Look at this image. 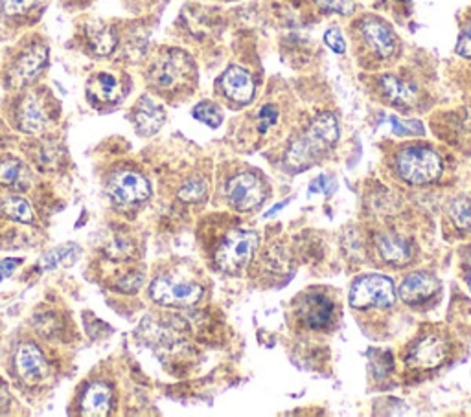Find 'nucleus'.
I'll use <instances>...</instances> for the list:
<instances>
[{
  "mask_svg": "<svg viewBox=\"0 0 471 417\" xmlns=\"http://www.w3.org/2000/svg\"><path fill=\"white\" fill-rule=\"evenodd\" d=\"M400 177L409 184H429L442 173V160L433 149L424 146H411L400 151L396 158Z\"/></svg>",
  "mask_w": 471,
  "mask_h": 417,
  "instance_id": "f257e3e1",
  "label": "nucleus"
},
{
  "mask_svg": "<svg viewBox=\"0 0 471 417\" xmlns=\"http://www.w3.org/2000/svg\"><path fill=\"white\" fill-rule=\"evenodd\" d=\"M260 243V238L253 230H232L219 243L215 250V263L227 274H240Z\"/></svg>",
  "mask_w": 471,
  "mask_h": 417,
  "instance_id": "f03ea898",
  "label": "nucleus"
},
{
  "mask_svg": "<svg viewBox=\"0 0 471 417\" xmlns=\"http://www.w3.org/2000/svg\"><path fill=\"white\" fill-rule=\"evenodd\" d=\"M396 300L394 283L382 274H368L354 281L350 288V305L354 309L391 307Z\"/></svg>",
  "mask_w": 471,
  "mask_h": 417,
  "instance_id": "7ed1b4c3",
  "label": "nucleus"
},
{
  "mask_svg": "<svg viewBox=\"0 0 471 417\" xmlns=\"http://www.w3.org/2000/svg\"><path fill=\"white\" fill-rule=\"evenodd\" d=\"M149 76L156 88L177 90L194 76V63L184 52L170 50L156 59Z\"/></svg>",
  "mask_w": 471,
  "mask_h": 417,
  "instance_id": "20e7f679",
  "label": "nucleus"
},
{
  "mask_svg": "<svg viewBox=\"0 0 471 417\" xmlns=\"http://www.w3.org/2000/svg\"><path fill=\"white\" fill-rule=\"evenodd\" d=\"M149 295L153 302L166 307H190L201 300L203 288L194 281L159 276L151 283Z\"/></svg>",
  "mask_w": 471,
  "mask_h": 417,
  "instance_id": "39448f33",
  "label": "nucleus"
},
{
  "mask_svg": "<svg viewBox=\"0 0 471 417\" xmlns=\"http://www.w3.org/2000/svg\"><path fill=\"white\" fill-rule=\"evenodd\" d=\"M225 196L229 204L238 212H250L264 203L265 188L257 175L238 173L227 182Z\"/></svg>",
  "mask_w": 471,
  "mask_h": 417,
  "instance_id": "423d86ee",
  "label": "nucleus"
},
{
  "mask_svg": "<svg viewBox=\"0 0 471 417\" xmlns=\"http://www.w3.org/2000/svg\"><path fill=\"white\" fill-rule=\"evenodd\" d=\"M109 196L116 204L122 206H131L137 203H142L149 197L151 189L146 177H142L137 171H120L116 173L109 182Z\"/></svg>",
  "mask_w": 471,
  "mask_h": 417,
  "instance_id": "0eeeda50",
  "label": "nucleus"
},
{
  "mask_svg": "<svg viewBox=\"0 0 471 417\" xmlns=\"http://www.w3.org/2000/svg\"><path fill=\"white\" fill-rule=\"evenodd\" d=\"M450 355V346L441 335H427L411 346L405 363L413 370H433L441 366Z\"/></svg>",
  "mask_w": 471,
  "mask_h": 417,
  "instance_id": "6e6552de",
  "label": "nucleus"
},
{
  "mask_svg": "<svg viewBox=\"0 0 471 417\" xmlns=\"http://www.w3.org/2000/svg\"><path fill=\"white\" fill-rule=\"evenodd\" d=\"M48 50L43 45H34L26 48L13 63V67L8 74V85L13 88H21L34 81L46 65Z\"/></svg>",
  "mask_w": 471,
  "mask_h": 417,
  "instance_id": "1a4fd4ad",
  "label": "nucleus"
},
{
  "mask_svg": "<svg viewBox=\"0 0 471 417\" xmlns=\"http://www.w3.org/2000/svg\"><path fill=\"white\" fill-rule=\"evenodd\" d=\"M304 144L309 147L313 156H319L328 151L339 138V125L337 118L332 113H321L311 120L307 131L300 137Z\"/></svg>",
  "mask_w": 471,
  "mask_h": 417,
  "instance_id": "9d476101",
  "label": "nucleus"
},
{
  "mask_svg": "<svg viewBox=\"0 0 471 417\" xmlns=\"http://www.w3.org/2000/svg\"><path fill=\"white\" fill-rule=\"evenodd\" d=\"M361 34L365 43L370 46L374 54H378L382 59H391L398 52V38L394 36L392 28L382 19H366L361 24Z\"/></svg>",
  "mask_w": 471,
  "mask_h": 417,
  "instance_id": "9b49d317",
  "label": "nucleus"
},
{
  "mask_svg": "<svg viewBox=\"0 0 471 417\" xmlns=\"http://www.w3.org/2000/svg\"><path fill=\"white\" fill-rule=\"evenodd\" d=\"M223 94L229 100L240 105H247L255 98V79L245 69L231 67L219 79Z\"/></svg>",
  "mask_w": 471,
  "mask_h": 417,
  "instance_id": "f8f14e48",
  "label": "nucleus"
},
{
  "mask_svg": "<svg viewBox=\"0 0 471 417\" xmlns=\"http://www.w3.org/2000/svg\"><path fill=\"white\" fill-rule=\"evenodd\" d=\"M17 123H19L21 131L29 133V135H38V133L46 129L48 123H50V114H48L46 107L43 105L39 96H36V94L26 96L22 104L19 105Z\"/></svg>",
  "mask_w": 471,
  "mask_h": 417,
  "instance_id": "ddd939ff",
  "label": "nucleus"
},
{
  "mask_svg": "<svg viewBox=\"0 0 471 417\" xmlns=\"http://www.w3.org/2000/svg\"><path fill=\"white\" fill-rule=\"evenodd\" d=\"M436 291H438V281L434 276L427 272H416V274H411L400 285L398 295L401 302L415 307V305L425 304L429 298L434 296Z\"/></svg>",
  "mask_w": 471,
  "mask_h": 417,
  "instance_id": "4468645a",
  "label": "nucleus"
},
{
  "mask_svg": "<svg viewBox=\"0 0 471 417\" xmlns=\"http://www.w3.org/2000/svg\"><path fill=\"white\" fill-rule=\"evenodd\" d=\"M15 364H17V371L21 379L31 384L43 380L48 373V364H46L43 351L34 344H24L19 347Z\"/></svg>",
  "mask_w": 471,
  "mask_h": 417,
  "instance_id": "2eb2a0df",
  "label": "nucleus"
},
{
  "mask_svg": "<svg viewBox=\"0 0 471 417\" xmlns=\"http://www.w3.org/2000/svg\"><path fill=\"white\" fill-rule=\"evenodd\" d=\"M299 314L307 328L324 329L332 322L333 304L324 295H307L299 307Z\"/></svg>",
  "mask_w": 471,
  "mask_h": 417,
  "instance_id": "dca6fc26",
  "label": "nucleus"
},
{
  "mask_svg": "<svg viewBox=\"0 0 471 417\" xmlns=\"http://www.w3.org/2000/svg\"><path fill=\"white\" fill-rule=\"evenodd\" d=\"M164 120H166L164 109L161 105H156L151 98H146V96L137 104L133 111L135 127L142 137H151L155 133H159V129L164 125Z\"/></svg>",
  "mask_w": 471,
  "mask_h": 417,
  "instance_id": "f3484780",
  "label": "nucleus"
},
{
  "mask_svg": "<svg viewBox=\"0 0 471 417\" xmlns=\"http://www.w3.org/2000/svg\"><path fill=\"white\" fill-rule=\"evenodd\" d=\"M380 90L387 102L398 107H413L418 102V88L392 74L380 79Z\"/></svg>",
  "mask_w": 471,
  "mask_h": 417,
  "instance_id": "a211bd4d",
  "label": "nucleus"
},
{
  "mask_svg": "<svg viewBox=\"0 0 471 417\" xmlns=\"http://www.w3.org/2000/svg\"><path fill=\"white\" fill-rule=\"evenodd\" d=\"M375 246H378L382 258L392 265L409 263L411 255H413L411 245L407 243L403 238L394 236V234H380L378 239H375Z\"/></svg>",
  "mask_w": 471,
  "mask_h": 417,
  "instance_id": "6ab92c4d",
  "label": "nucleus"
},
{
  "mask_svg": "<svg viewBox=\"0 0 471 417\" xmlns=\"http://www.w3.org/2000/svg\"><path fill=\"white\" fill-rule=\"evenodd\" d=\"M113 404V392L105 382H92L81 401L83 415H107Z\"/></svg>",
  "mask_w": 471,
  "mask_h": 417,
  "instance_id": "aec40b11",
  "label": "nucleus"
},
{
  "mask_svg": "<svg viewBox=\"0 0 471 417\" xmlns=\"http://www.w3.org/2000/svg\"><path fill=\"white\" fill-rule=\"evenodd\" d=\"M88 90L102 102H116L120 98V81L109 72H100L92 78Z\"/></svg>",
  "mask_w": 471,
  "mask_h": 417,
  "instance_id": "412c9836",
  "label": "nucleus"
},
{
  "mask_svg": "<svg viewBox=\"0 0 471 417\" xmlns=\"http://www.w3.org/2000/svg\"><path fill=\"white\" fill-rule=\"evenodd\" d=\"M87 39H88L92 54H97L100 57L109 55L116 46V36L113 34V29L102 24L90 26L87 29Z\"/></svg>",
  "mask_w": 471,
  "mask_h": 417,
  "instance_id": "4be33fe9",
  "label": "nucleus"
},
{
  "mask_svg": "<svg viewBox=\"0 0 471 417\" xmlns=\"http://www.w3.org/2000/svg\"><path fill=\"white\" fill-rule=\"evenodd\" d=\"M451 221L458 230L471 232V197H458L450 206Z\"/></svg>",
  "mask_w": 471,
  "mask_h": 417,
  "instance_id": "5701e85b",
  "label": "nucleus"
},
{
  "mask_svg": "<svg viewBox=\"0 0 471 417\" xmlns=\"http://www.w3.org/2000/svg\"><path fill=\"white\" fill-rule=\"evenodd\" d=\"M0 210H3V213L6 217H10V219H13L17 222L29 224L31 221H34V212H31L29 204L24 199H21V197H10V199H6L4 204H3V208H0Z\"/></svg>",
  "mask_w": 471,
  "mask_h": 417,
  "instance_id": "b1692460",
  "label": "nucleus"
},
{
  "mask_svg": "<svg viewBox=\"0 0 471 417\" xmlns=\"http://www.w3.org/2000/svg\"><path fill=\"white\" fill-rule=\"evenodd\" d=\"M208 196L206 182L201 179H192L188 180L181 189H179V199L184 203H203Z\"/></svg>",
  "mask_w": 471,
  "mask_h": 417,
  "instance_id": "393cba45",
  "label": "nucleus"
},
{
  "mask_svg": "<svg viewBox=\"0 0 471 417\" xmlns=\"http://www.w3.org/2000/svg\"><path fill=\"white\" fill-rule=\"evenodd\" d=\"M194 118L206 123L208 127H212V129H215V127L222 125L223 121V113L222 109H219L215 104L212 102H201L194 107Z\"/></svg>",
  "mask_w": 471,
  "mask_h": 417,
  "instance_id": "a878e982",
  "label": "nucleus"
},
{
  "mask_svg": "<svg viewBox=\"0 0 471 417\" xmlns=\"http://www.w3.org/2000/svg\"><path fill=\"white\" fill-rule=\"evenodd\" d=\"M24 179V168L15 158H6L0 163V184L4 186H19Z\"/></svg>",
  "mask_w": 471,
  "mask_h": 417,
  "instance_id": "bb28decb",
  "label": "nucleus"
},
{
  "mask_svg": "<svg viewBox=\"0 0 471 417\" xmlns=\"http://www.w3.org/2000/svg\"><path fill=\"white\" fill-rule=\"evenodd\" d=\"M74 246L76 245H63V246H57L54 248L52 252H48L45 258L41 260L39 267L41 269H52L55 265H59L61 262H67L69 260V255L74 252Z\"/></svg>",
  "mask_w": 471,
  "mask_h": 417,
  "instance_id": "cd10ccee",
  "label": "nucleus"
},
{
  "mask_svg": "<svg viewBox=\"0 0 471 417\" xmlns=\"http://www.w3.org/2000/svg\"><path fill=\"white\" fill-rule=\"evenodd\" d=\"M391 125H392V131L396 135H405V137H418V135H424V125L416 120H407V121H401L398 118H391L389 120Z\"/></svg>",
  "mask_w": 471,
  "mask_h": 417,
  "instance_id": "c85d7f7f",
  "label": "nucleus"
},
{
  "mask_svg": "<svg viewBox=\"0 0 471 417\" xmlns=\"http://www.w3.org/2000/svg\"><path fill=\"white\" fill-rule=\"evenodd\" d=\"M317 6L328 13L339 15H350L354 12L352 0H315Z\"/></svg>",
  "mask_w": 471,
  "mask_h": 417,
  "instance_id": "c756f323",
  "label": "nucleus"
},
{
  "mask_svg": "<svg viewBox=\"0 0 471 417\" xmlns=\"http://www.w3.org/2000/svg\"><path fill=\"white\" fill-rule=\"evenodd\" d=\"M43 0H6V12L10 15H22L29 10L38 8Z\"/></svg>",
  "mask_w": 471,
  "mask_h": 417,
  "instance_id": "7c9ffc66",
  "label": "nucleus"
},
{
  "mask_svg": "<svg viewBox=\"0 0 471 417\" xmlns=\"http://www.w3.org/2000/svg\"><path fill=\"white\" fill-rule=\"evenodd\" d=\"M324 43L335 54H344V52H347V43H344V38H342V34H341V31L337 28H332V29L326 31V34H324Z\"/></svg>",
  "mask_w": 471,
  "mask_h": 417,
  "instance_id": "2f4dec72",
  "label": "nucleus"
},
{
  "mask_svg": "<svg viewBox=\"0 0 471 417\" xmlns=\"http://www.w3.org/2000/svg\"><path fill=\"white\" fill-rule=\"evenodd\" d=\"M276 120H278V111H276V107H273V105H264L262 111H260V114H258V129H260V133H262V135L267 133V129H269L271 125L276 123Z\"/></svg>",
  "mask_w": 471,
  "mask_h": 417,
  "instance_id": "473e14b6",
  "label": "nucleus"
},
{
  "mask_svg": "<svg viewBox=\"0 0 471 417\" xmlns=\"http://www.w3.org/2000/svg\"><path fill=\"white\" fill-rule=\"evenodd\" d=\"M457 54L460 57H467V59L471 57V24L464 28V31L457 41Z\"/></svg>",
  "mask_w": 471,
  "mask_h": 417,
  "instance_id": "72a5a7b5",
  "label": "nucleus"
},
{
  "mask_svg": "<svg viewBox=\"0 0 471 417\" xmlns=\"http://www.w3.org/2000/svg\"><path fill=\"white\" fill-rule=\"evenodd\" d=\"M333 186H335V184H333V180H332L330 177L321 175V177H317L315 180L311 182L309 191H311V194H315V191H319V194H326V196H330L332 191H333Z\"/></svg>",
  "mask_w": 471,
  "mask_h": 417,
  "instance_id": "f704fd0d",
  "label": "nucleus"
},
{
  "mask_svg": "<svg viewBox=\"0 0 471 417\" xmlns=\"http://www.w3.org/2000/svg\"><path fill=\"white\" fill-rule=\"evenodd\" d=\"M130 252H131L130 243L122 238H116L109 246V254L113 255V258H123V255H128Z\"/></svg>",
  "mask_w": 471,
  "mask_h": 417,
  "instance_id": "c9c22d12",
  "label": "nucleus"
},
{
  "mask_svg": "<svg viewBox=\"0 0 471 417\" xmlns=\"http://www.w3.org/2000/svg\"><path fill=\"white\" fill-rule=\"evenodd\" d=\"M21 263H22L21 258H10V260L0 262V281H4L8 276H12V272L17 271Z\"/></svg>",
  "mask_w": 471,
  "mask_h": 417,
  "instance_id": "e433bc0d",
  "label": "nucleus"
},
{
  "mask_svg": "<svg viewBox=\"0 0 471 417\" xmlns=\"http://www.w3.org/2000/svg\"><path fill=\"white\" fill-rule=\"evenodd\" d=\"M140 285H142V274H130L128 278L120 281V287L123 288V293L137 291Z\"/></svg>",
  "mask_w": 471,
  "mask_h": 417,
  "instance_id": "4c0bfd02",
  "label": "nucleus"
},
{
  "mask_svg": "<svg viewBox=\"0 0 471 417\" xmlns=\"http://www.w3.org/2000/svg\"><path fill=\"white\" fill-rule=\"evenodd\" d=\"M467 285H469V291H471V271L467 272Z\"/></svg>",
  "mask_w": 471,
  "mask_h": 417,
  "instance_id": "58836bf2",
  "label": "nucleus"
},
{
  "mask_svg": "<svg viewBox=\"0 0 471 417\" xmlns=\"http://www.w3.org/2000/svg\"><path fill=\"white\" fill-rule=\"evenodd\" d=\"M0 3H6V0H0Z\"/></svg>",
  "mask_w": 471,
  "mask_h": 417,
  "instance_id": "ea45409f",
  "label": "nucleus"
}]
</instances>
